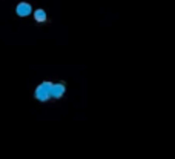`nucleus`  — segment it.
<instances>
[{
    "label": "nucleus",
    "instance_id": "1",
    "mask_svg": "<svg viewBox=\"0 0 175 159\" xmlns=\"http://www.w3.org/2000/svg\"><path fill=\"white\" fill-rule=\"evenodd\" d=\"M51 88H52V83H42L39 88H37V91H35V97L40 99V101H48L49 97H51Z\"/></svg>",
    "mask_w": 175,
    "mask_h": 159
},
{
    "label": "nucleus",
    "instance_id": "3",
    "mask_svg": "<svg viewBox=\"0 0 175 159\" xmlns=\"http://www.w3.org/2000/svg\"><path fill=\"white\" fill-rule=\"evenodd\" d=\"M63 91H65L63 85H52V88H51V94L54 97H60L63 94Z\"/></svg>",
    "mask_w": 175,
    "mask_h": 159
},
{
    "label": "nucleus",
    "instance_id": "2",
    "mask_svg": "<svg viewBox=\"0 0 175 159\" xmlns=\"http://www.w3.org/2000/svg\"><path fill=\"white\" fill-rule=\"evenodd\" d=\"M29 12H31V6L28 3H20L17 6V14L19 16H28Z\"/></svg>",
    "mask_w": 175,
    "mask_h": 159
},
{
    "label": "nucleus",
    "instance_id": "4",
    "mask_svg": "<svg viewBox=\"0 0 175 159\" xmlns=\"http://www.w3.org/2000/svg\"><path fill=\"white\" fill-rule=\"evenodd\" d=\"M34 17H35V20H39V22H45V20H46V14H45L43 9H37L35 14H34Z\"/></svg>",
    "mask_w": 175,
    "mask_h": 159
}]
</instances>
